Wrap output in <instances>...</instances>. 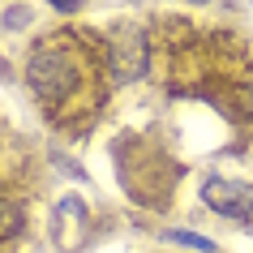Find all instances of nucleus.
Instances as JSON below:
<instances>
[{"mask_svg":"<svg viewBox=\"0 0 253 253\" xmlns=\"http://www.w3.org/2000/svg\"><path fill=\"white\" fill-rule=\"evenodd\" d=\"M26 82H30V90L39 94V99H65L78 86V65L60 47H39V52L30 56V65H26Z\"/></svg>","mask_w":253,"mask_h":253,"instance_id":"f257e3e1","label":"nucleus"},{"mask_svg":"<svg viewBox=\"0 0 253 253\" xmlns=\"http://www.w3.org/2000/svg\"><path fill=\"white\" fill-rule=\"evenodd\" d=\"M202 202H206L211 211L227 214V219H249V214H253V185L211 176V180L202 185Z\"/></svg>","mask_w":253,"mask_h":253,"instance_id":"f03ea898","label":"nucleus"},{"mask_svg":"<svg viewBox=\"0 0 253 253\" xmlns=\"http://www.w3.org/2000/svg\"><path fill=\"white\" fill-rule=\"evenodd\" d=\"M146 73V39L142 30L129 26V30H116L112 35V78L116 82H137Z\"/></svg>","mask_w":253,"mask_h":253,"instance_id":"7ed1b4c3","label":"nucleus"},{"mask_svg":"<svg viewBox=\"0 0 253 253\" xmlns=\"http://www.w3.org/2000/svg\"><path fill=\"white\" fill-rule=\"evenodd\" d=\"M26 223V211L17 206V202H4L0 198V236H17Z\"/></svg>","mask_w":253,"mask_h":253,"instance_id":"20e7f679","label":"nucleus"},{"mask_svg":"<svg viewBox=\"0 0 253 253\" xmlns=\"http://www.w3.org/2000/svg\"><path fill=\"white\" fill-rule=\"evenodd\" d=\"M168 240H176V245H189V249H198V253H214V240L198 236V232H180V227H172V232H168Z\"/></svg>","mask_w":253,"mask_h":253,"instance_id":"39448f33","label":"nucleus"},{"mask_svg":"<svg viewBox=\"0 0 253 253\" xmlns=\"http://www.w3.org/2000/svg\"><path fill=\"white\" fill-rule=\"evenodd\" d=\"M52 9H60V13H78L82 0H52Z\"/></svg>","mask_w":253,"mask_h":253,"instance_id":"423d86ee","label":"nucleus"},{"mask_svg":"<svg viewBox=\"0 0 253 253\" xmlns=\"http://www.w3.org/2000/svg\"><path fill=\"white\" fill-rule=\"evenodd\" d=\"M26 9H9V13H4V22H9V26H22V22H26Z\"/></svg>","mask_w":253,"mask_h":253,"instance_id":"0eeeda50","label":"nucleus"},{"mask_svg":"<svg viewBox=\"0 0 253 253\" xmlns=\"http://www.w3.org/2000/svg\"><path fill=\"white\" fill-rule=\"evenodd\" d=\"M245 112H249V116H253V86H249V90H245Z\"/></svg>","mask_w":253,"mask_h":253,"instance_id":"6e6552de","label":"nucleus"}]
</instances>
